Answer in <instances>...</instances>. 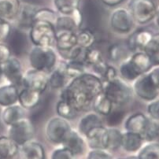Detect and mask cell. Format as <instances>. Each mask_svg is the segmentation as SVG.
<instances>
[{
    "mask_svg": "<svg viewBox=\"0 0 159 159\" xmlns=\"http://www.w3.org/2000/svg\"><path fill=\"white\" fill-rule=\"evenodd\" d=\"M80 2L81 0H54L55 7L63 15H69L79 8Z\"/></svg>",
    "mask_w": 159,
    "mask_h": 159,
    "instance_id": "obj_31",
    "label": "cell"
},
{
    "mask_svg": "<svg viewBox=\"0 0 159 159\" xmlns=\"http://www.w3.org/2000/svg\"><path fill=\"white\" fill-rule=\"evenodd\" d=\"M25 109L20 106H10L2 113V120L8 125H13L14 124L21 119L25 118Z\"/></svg>",
    "mask_w": 159,
    "mask_h": 159,
    "instance_id": "obj_24",
    "label": "cell"
},
{
    "mask_svg": "<svg viewBox=\"0 0 159 159\" xmlns=\"http://www.w3.org/2000/svg\"><path fill=\"white\" fill-rule=\"evenodd\" d=\"M17 144L7 136H0V157L11 159L17 154Z\"/></svg>",
    "mask_w": 159,
    "mask_h": 159,
    "instance_id": "obj_25",
    "label": "cell"
},
{
    "mask_svg": "<svg viewBox=\"0 0 159 159\" xmlns=\"http://www.w3.org/2000/svg\"><path fill=\"white\" fill-rule=\"evenodd\" d=\"M2 76H3V70H2V65L0 64V80H1V79H2Z\"/></svg>",
    "mask_w": 159,
    "mask_h": 159,
    "instance_id": "obj_53",
    "label": "cell"
},
{
    "mask_svg": "<svg viewBox=\"0 0 159 159\" xmlns=\"http://www.w3.org/2000/svg\"><path fill=\"white\" fill-rule=\"evenodd\" d=\"M11 51L5 44L0 43V64L2 65L10 58Z\"/></svg>",
    "mask_w": 159,
    "mask_h": 159,
    "instance_id": "obj_47",
    "label": "cell"
},
{
    "mask_svg": "<svg viewBox=\"0 0 159 159\" xmlns=\"http://www.w3.org/2000/svg\"><path fill=\"white\" fill-rule=\"evenodd\" d=\"M139 159H159V146L152 143L145 147L139 154Z\"/></svg>",
    "mask_w": 159,
    "mask_h": 159,
    "instance_id": "obj_38",
    "label": "cell"
},
{
    "mask_svg": "<svg viewBox=\"0 0 159 159\" xmlns=\"http://www.w3.org/2000/svg\"><path fill=\"white\" fill-rule=\"evenodd\" d=\"M57 19H58V15L56 14L54 11L48 8H43L37 9L34 14L33 21L43 20V21L49 22L54 25H55Z\"/></svg>",
    "mask_w": 159,
    "mask_h": 159,
    "instance_id": "obj_32",
    "label": "cell"
},
{
    "mask_svg": "<svg viewBox=\"0 0 159 159\" xmlns=\"http://www.w3.org/2000/svg\"><path fill=\"white\" fill-rule=\"evenodd\" d=\"M129 159H139V157H129Z\"/></svg>",
    "mask_w": 159,
    "mask_h": 159,
    "instance_id": "obj_54",
    "label": "cell"
},
{
    "mask_svg": "<svg viewBox=\"0 0 159 159\" xmlns=\"http://www.w3.org/2000/svg\"><path fill=\"white\" fill-rule=\"evenodd\" d=\"M30 29V38L36 46L51 47L55 43V29L49 22L36 20L33 22Z\"/></svg>",
    "mask_w": 159,
    "mask_h": 159,
    "instance_id": "obj_3",
    "label": "cell"
},
{
    "mask_svg": "<svg viewBox=\"0 0 159 159\" xmlns=\"http://www.w3.org/2000/svg\"><path fill=\"white\" fill-rule=\"evenodd\" d=\"M102 126V120L100 117L95 113H89L83 117L80 122V131L86 135L93 128Z\"/></svg>",
    "mask_w": 159,
    "mask_h": 159,
    "instance_id": "obj_30",
    "label": "cell"
},
{
    "mask_svg": "<svg viewBox=\"0 0 159 159\" xmlns=\"http://www.w3.org/2000/svg\"><path fill=\"white\" fill-rule=\"evenodd\" d=\"M158 68L150 72L148 74L140 76L134 85L136 95L144 100H153L156 98L159 93Z\"/></svg>",
    "mask_w": 159,
    "mask_h": 159,
    "instance_id": "obj_2",
    "label": "cell"
},
{
    "mask_svg": "<svg viewBox=\"0 0 159 159\" xmlns=\"http://www.w3.org/2000/svg\"><path fill=\"white\" fill-rule=\"evenodd\" d=\"M37 10L36 6L30 3H20V10L16 18L19 27L21 29H29L33 24L34 14Z\"/></svg>",
    "mask_w": 159,
    "mask_h": 159,
    "instance_id": "obj_15",
    "label": "cell"
},
{
    "mask_svg": "<svg viewBox=\"0 0 159 159\" xmlns=\"http://www.w3.org/2000/svg\"><path fill=\"white\" fill-rule=\"evenodd\" d=\"M110 24L115 32L119 33H126L133 27V18L130 12L127 10L118 8L112 14Z\"/></svg>",
    "mask_w": 159,
    "mask_h": 159,
    "instance_id": "obj_10",
    "label": "cell"
},
{
    "mask_svg": "<svg viewBox=\"0 0 159 159\" xmlns=\"http://www.w3.org/2000/svg\"><path fill=\"white\" fill-rule=\"evenodd\" d=\"M34 132L35 129L32 122L29 119L23 118L11 125L10 129V138L17 145H24L33 137Z\"/></svg>",
    "mask_w": 159,
    "mask_h": 159,
    "instance_id": "obj_7",
    "label": "cell"
},
{
    "mask_svg": "<svg viewBox=\"0 0 159 159\" xmlns=\"http://www.w3.org/2000/svg\"><path fill=\"white\" fill-rule=\"evenodd\" d=\"M52 159H75L74 154L66 148L57 150L52 155Z\"/></svg>",
    "mask_w": 159,
    "mask_h": 159,
    "instance_id": "obj_46",
    "label": "cell"
},
{
    "mask_svg": "<svg viewBox=\"0 0 159 159\" xmlns=\"http://www.w3.org/2000/svg\"><path fill=\"white\" fill-rule=\"evenodd\" d=\"M22 152L23 159H45L43 148L37 143L28 142L25 143Z\"/></svg>",
    "mask_w": 159,
    "mask_h": 159,
    "instance_id": "obj_28",
    "label": "cell"
},
{
    "mask_svg": "<svg viewBox=\"0 0 159 159\" xmlns=\"http://www.w3.org/2000/svg\"><path fill=\"white\" fill-rule=\"evenodd\" d=\"M103 92L112 103L115 104L126 103L132 97V90L118 79L107 82Z\"/></svg>",
    "mask_w": 159,
    "mask_h": 159,
    "instance_id": "obj_6",
    "label": "cell"
},
{
    "mask_svg": "<svg viewBox=\"0 0 159 159\" xmlns=\"http://www.w3.org/2000/svg\"><path fill=\"white\" fill-rule=\"evenodd\" d=\"M61 143H63L65 148L69 150L74 155L82 154L84 151V143L83 139L74 131L70 130Z\"/></svg>",
    "mask_w": 159,
    "mask_h": 159,
    "instance_id": "obj_21",
    "label": "cell"
},
{
    "mask_svg": "<svg viewBox=\"0 0 159 159\" xmlns=\"http://www.w3.org/2000/svg\"><path fill=\"white\" fill-rule=\"evenodd\" d=\"M41 93L33 90L25 88L18 94V100L24 109L31 110L36 108L41 99Z\"/></svg>",
    "mask_w": 159,
    "mask_h": 159,
    "instance_id": "obj_20",
    "label": "cell"
},
{
    "mask_svg": "<svg viewBox=\"0 0 159 159\" xmlns=\"http://www.w3.org/2000/svg\"><path fill=\"white\" fill-rule=\"evenodd\" d=\"M93 107L97 113L102 115H108L111 112L112 102L103 92H100L93 100Z\"/></svg>",
    "mask_w": 159,
    "mask_h": 159,
    "instance_id": "obj_29",
    "label": "cell"
},
{
    "mask_svg": "<svg viewBox=\"0 0 159 159\" xmlns=\"http://www.w3.org/2000/svg\"><path fill=\"white\" fill-rule=\"evenodd\" d=\"M107 117V123L110 126H117L121 123L125 117V112L121 110H115V111L110 112Z\"/></svg>",
    "mask_w": 159,
    "mask_h": 159,
    "instance_id": "obj_42",
    "label": "cell"
},
{
    "mask_svg": "<svg viewBox=\"0 0 159 159\" xmlns=\"http://www.w3.org/2000/svg\"><path fill=\"white\" fill-rule=\"evenodd\" d=\"M56 44L59 51H67L77 45L76 35L73 31L61 30L56 34Z\"/></svg>",
    "mask_w": 159,
    "mask_h": 159,
    "instance_id": "obj_19",
    "label": "cell"
},
{
    "mask_svg": "<svg viewBox=\"0 0 159 159\" xmlns=\"http://www.w3.org/2000/svg\"><path fill=\"white\" fill-rule=\"evenodd\" d=\"M70 126L62 117H54L49 121L47 127V135L51 142L62 143L67 134L70 132Z\"/></svg>",
    "mask_w": 159,
    "mask_h": 159,
    "instance_id": "obj_8",
    "label": "cell"
},
{
    "mask_svg": "<svg viewBox=\"0 0 159 159\" xmlns=\"http://www.w3.org/2000/svg\"><path fill=\"white\" fill-rule=\"evenodd\" d=\"M84 62L87 65L92 66L96 73L102 75L107 70L108 65L105 63L102 54L98 50L88 49L85 53Z\"/></svg>",
    "mask_w": 159,
    "mask_h": 159,
    "instance_id": "obj_14",
    "label": "cell"
},
{
    "mask_svg": "<svg viewBox=\"0 0 159 159\" xmlns=\"http://www.w3.org/2000/svg\"><path fill=\"white\" fill-rule=\"evenodd\" d=\"M145 53L147 55L150 56V58L152 59L153 62L157 65L158 63V50H159V39L158 35L153 36L152 39H151L147 46L144 48Z\"/></svg>",
    "mask_w": 159,
    "mask_h": 159,
    "instance_id": "obj_35",
    "label": "cell"
},
{
    "mask_svg": "<svg viewBox=\"0 0 159 159\" xmlns=\"http://www.w3.org/2000/svg\"><path fill=\"white\" fill-rule=\"evenodd\" d=\"M11 32V27L7 20L0 18V41L8 39Z\"/></svg>",
    "mask_w": 159,
    "mask_h": 159,
    "instance_id": "obj_44",
    "label": "cell"
},
{
    "mask_svg": "<svg viewBox=\"0 0 159 159\" xmlns=\"http://www.w3.org/2000/svg\"><path fill=\"white\" fill-rule=\"evenodd\" d=\"M129 61L139 76L148 71L154 66L152 59L145 52L136 53Z\"/></svg>",
    "mask_w": 159,
    "mask_h": 159,
    "instance_id": "obj_18",
    "label": "cell"
},
{
    "mask_svg": "<svg viewBox=\"0 0 159 159\" xmlns=\"http://www.w3.org/2000/svg\"><path fill=\"white\" fill-rule=\"evenodd\" d=\"M89 146L93 149H107L108 132L102 126L93 128L86 134Z\"/></svg>",
    "mask_w": 159,
    "mask_h": 159,
    "instance_id": "obj_11",
    "label": "cell"
},
{
    "mask_svg": "<svg viewBox=\"0 0 159 159\" xmlns=\"http://www.w3.org/2000/svg\"><path fill=\"white\" fill-rule=\"evenodd\" d=\"M82 52V48L80 47H74L73 48L67 51H60L61 55L70 60H76L80 55Z\"/></svg>",
    "mask_w": 159,
    "mask_h": 159,
    "instance_id": "obj_45",
    "label": "cell"
},
{
    "mask_svg": "<svg viewBox=\"0 0 159 159\" xmlns=\"http://www.w3.org/2000/svg\"><path fill=\"white\" fill-rule=\"evenodd\" d=\"M120 72L122 77L125 80H129V81L135 80V79H137L139 76V75L134 70V68L132 67L129 61L124 62L120 66Z\"/></svg>",
    "mask_w": 159,
    "mask_h": 159,
    "instance_id": "obj_40",
    "label": "cell"
},
{
    "mask_svg": "<svg viewBox=\"0 0 159 159\" xmlns=\"http://www.w3.org/2000/svg\"><path fill=\"white\" fill-rule=\"evenodd\" d=\"M124 0H101V2L102 3L106 4V5L109 6V7H114V6H117L118 4H120V2H123Z\"/></svg>",
    "mask_w": 159,
    "mask_h": 159,
    "instance_id": "obj_52",
    "label": "cell"
},
{
    "mask_svg": "<svg viewBox=\"0 0 159 159\" xmlns=\"http://www.w3.org/2000/svg\"><path fill=\"white\" fill-rule=\"evenodd\" d=\"M3 75L12 84H19L22 82V70L20 61L14 58H10L2 66Z\"/></svg>",
    "mask_w": 159,
    "mask_h": 159,
    "instance_id": "obj_12",
    "label": "cell"
},
{
    "mask_svg": "<svg viewBox=\"0 0 159 159\" xmlns=\"http://www.w3.org/2000/svg\"><path fill=\"white\" fill-rule=\"evenodd\" d=\"M158 136V124L154 120H150L148 122L147 128L142 135L143 139L148 141H152Z\"/></svg>",
    "mask_w": 159,
    "mask_h": 159,
    "instance_id": "obj_41",
    "label": "cell"
},
{
    "mask_svg": "<svg viewBox=\"0 0 159 159\" xmlns=\"http://www.w3.org/2000/svg\"><path fill=\"white\" fill-rule=\"evenodd\" d=\"M108 132V139H107V149L114 150L118 149L121 146L122 134L120 131L115 129H110L107 130Z\"/></svg>",
    "mask_w": 159,
    "mask_h": 159,
    "instance_id": "obj_37",
    "label": "cell"
},
{
    "mask_svg": "<svg viewBox=\"0 0 159 159\" xmlns=\"http://www.w3.org/2000/svg\"><path fill=\"white\" fill-rule=\"evenodd\" d=\"M29 59L35 70L46 73L52 70L57 58L54 51L49 47L36 46L31 51Z\"/></svg>",
    "mask_w": 159,
    "mask_h": 159,
    "instance_id": "obj_5",
    "label": "cell"
},
{
    "mask_svg": "<svg viewBox=\"0 0 159 159\" xmlns=\"http://www.w3.org/2000/svg\"><path fill=\"white\" fill-rule=\"evenodd\" d=\"M57 112L58 115L64 119H73L77 115V111L67 102L62 99L57 104Z\"/></svg>",
    "mask_w": 159,
    "mask_h": 159,
    "instance_id": "obj_33",
    "label": "cell"
},
{
    "mask_svg": "<svg viewBox=\"0 0 159 159\" xmlns=\"http://www.w3.org/2000/svg\"><path fill=\"white\" fill-rule=\"evenodd\" d=\"M76 40H77L78 46L82 48L88 49L93 45L95 38L92 31L89 29H85L81 31L76 36Z\"/></svg>",
    "mask_w": 159,
    "mask_h": 159,
    "instance_id": "obj_34",
    "label": "cell"
},
{
    "mask_svg": "<svg viewBox=\"0 0 159 159\" xmlns=\"http://www.w3.org/2000/svg\"><path fill=\"white\" fill-rule=\"evenodd\" d=\"M88 159H111V157L103 151H95L90 153Z\"/></svg>",
    "mask_w": 159,
    "mask_h": 159,
    "instance_id": "obj_51",
    "label": "cell"
},
{
    "mask_svg": "<svg viewBox=\"0 0 159 159\" xmlns=\"http://www.w3.org/2000/svg\"><path fill=\"white\" fill-rule=\"evenodd\" d=\"M103 91L101 80L92 74L83 73L76 76L61 93V99L67 102L76 111H87L93 100Z\"/></svg>",
    "mask_w": 159,
    "mask_h": 159,
    "instance_id": "obj_1",
    "label": "cell"
},
{
    "mask_svg": "<svg viewBox=\"0 0 159 159\" xmlns=\"http://www.w3.org/2000/svg\"><path fill=\"white\" fill-rule=\"evenodd\" d=\"M18 91L14 84L4 85L0 88V105L10 107L18 100Z\"/></svg>",
    "mask_w": 159,
    "mask_h": 159,
    "instance_id": "obj_23",
    "label": "cell"
},
{
    "mask_svg": "<svg viewBox=\"0 0 159 159\" xmlns=\"http://www.w3.org/2000/svg\"><path fill=\"white\" fill-rule=\"evenodd\" d=\"M69 15L71 16V17L73 18V21L75 23V25L76 26V28H79L80 26L81 25L82 23H83V20H84V16L83 14L80 12V10H79V8L76 9L74 11L71 13Z\"/></svg>",
    "mask_w": 159,
    "mask_h": 159,
    "instance_id": "obj_48",
    "label": "cell"
},
{
    "mask_svg": "<svg viewBox=\"0 0 159 159\" xmlns=\"http://www.w3.org/2000/svg\"><path fill=\"white\" fill-rule=\"evenodd\" d=\"M22 83L25 88L43 93L48 84V77L46 73L38 70H29L22 78Z\"/></svg>",
    "mask_w": 159,
    "mask_h": 159,
    "instance_id": "obj_9",
    "label": "cell"
},
{
    "mask_svg": "<svg viewBox=\"0 0 159 159\" xmlns=\"http://www.w3.org/2000/svg\"><path fill=\"white\" fill-rule=\"evenodd\" d=\"M152 33L147 30H138L129 37L128 46L131 51L144 49L147 43L152 39Z\"/></svg>",
    "mask_w": 159,
    "mask_h": 159,
    "instance_id": "obj_16",
    "label": "cell"
},
{
    "mask_svg": "<svg viewBox=\"0 0 159 159\" xmlns=\"http://www.w3.org/2000/svg\"><path fill=\"white\" fill-rule=\"evenodd\" d=\"M148 122L149 119L147 118L143 113H135L127 120L125 123V129L128 132L138 134L142 137Z\"/></svg>",
    "mask_w": 159,
    "mask_h": 159,
    "instance_id": "obj_17",
    "label": "cell"
},
{
    "mask_svg": "<svg viewBox=\"0 0 159 159\" xmlns=\"http://www.w3.org/2000/svg\"><path fill=\"white\" fill-rule=\"evenodd\" d=\"M158 101L153 102L152 103L150 104L149 107H148V113H149L150 115L151 116L152 118H154V120H158Z\"/></svg>",
    "mask_w": 159,
    "mask_h": 159,
    "instance_id": "obj_49",
    "label": "cell"
},
{
    "mask_svg": "<svg viewBox=\"0 0 159 159\" xmlns=\"http://www.w3.org/2000/svg\"><path fill=\"white\" fill-rule=\"evenodd\" d=\"M84 62L76 60H71L70 64H66V72L69 78H76L84 73Z\"/></svg>",
    "mask_w": 159,
    "mask_h": 159,
    "instance_id": "obj_36",
    "label": "cell"
},
{
    "mask_svg": "<svg viewBox=\"0 0 159 159\" xmlns=\"http://www.w3.org/2000/svg\"><path fill=\"white\" fill-rule=\"evenodd\" d=\"M142 141L143 138L141 137V135L128 132L122 135L121 146L125 151L133 152L140 148Z\"/></svg>",
    "mask_w": 159,
    "mask_h": 159,
    "instance_id": "obj_26",
    "label": "cell"
},
{
    "mask_svg": "<svg viewBox=\"0 0 159 159\" xmlns=\"http://www.w3.org/2000/svg\"><path fill=\"white\" fill-rule=\"evenodd\" d=\"M55 25L58 31H74L76 29V26L75 25L74 21L70 15H63L61 17H58Z\"/></svg>",
    "mask_w": 159,
    "mask_h": 159,
    "instance_id": "obj_39",
    "label": "cell"
},
{
    "mask_svg": "<svg viewBox=\"0 0 159 159\" xmlns=\"http://www.w3.org/2000/svg\"><path fill=\"white\" fill-rule=\"evenodd\" d=\"M103 76L107 80V82L111 81V80L117 79V71H116V70L113 67L108 66L105 73H104Z\"/></svg>",
    "mask_w": 159,
    "mask_h": 159,
    "instance_id": "obj_50",
    "label": "cell"
},
{
    "mask_svg": "<svg viewBox=\"0 0 159 159\" xmlns=\"http://www.w3.org/2000/svg\"><path fill=\"white\" fill-rule=\"evenodd\" d=\"M66 64L61 63L58 69H56L51 74V77L48 80V83L54 89H58L65 86L68 80L67 74L66 72Z\"/></svg>",
    "mask_w": 159,
    "mask_h": 159,
    "instance_id": "obj_27",
    "label": "cell"
},
{
    "mask_svg": "<svg viewBox=\"0 0 159 159\" xmlns=\"http://www.w3.org/2000/svg\"><path fill=\"white\" fill-rule=\"evenodd\" d=\"M9 43L10 49L16 55H22L26 52L28 48V39L25 33L22 31L16 29L11 31L9 36Z\"/></svg>",
    "mask_w": 159,
    "mask_h": 159,
    "instance_id": "obj_13",
    "label": "cell"
},
{
    "mask_svg": "<svg viewBox=\"0 0 159 159\" xmlns=\"http://www.w3.org/2000/svg\"><path fill=\"white\" fill-rule=\"evenodd\" d=\"M20 7L19 0H0V18L5 20L15 19Z\"/></svg>",
    "mask_w": 159,
    "mask_h": 159,
    "instance_id": "obj_22",
    "label": "cell"
},
{
    "mask_svg": "<svg viewBox=\"0 0 159 159\" xmlns=\"http://www.w3.org/2000/svg\"><path fill=\"white\" fill-rule=\"evenodd\" d=\"M129 12L139 24H147L157 14V7L153 0H129Z\"/></svg>",
    "mask_w": 159,
    "mask_h": 159,
    "instance_id": "obj_4",
    "label": "cell"
},
{
    "mask_svg": "<svg viewBox=\"0 0 159 159\" xmlns=\"http://www.w3.org/2000/svg\"><path fill=\"white\" fill-rule=\"evenodd\" d=\"M109 55L110 59L114 61H117L121 59L122 57L125 55V50L118 44H114L110 47L109 50Z\"/></svg>",
    "mask_w": 159,
    "mask_h": 159,
    "instance_id": "obj_43",
    "label": "cell"
}]
</instances>
